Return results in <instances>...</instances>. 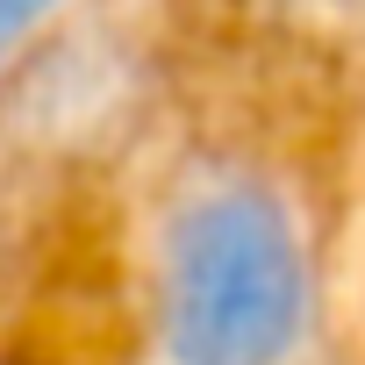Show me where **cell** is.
Instances as JSON below:
<instances>
[{
	"label": "cell",
	"instance_id": "1",
	"mask_svg": "<svg viewBox=\"0 0 365 365\" xmlns=\"http://www.w3.org/2000/svg\"><path fill=\"white\" fill-rule=\"evenodd\" d=\"M165 358L294 365L315 329V258L294 208L258 179H215L165 222Z\"/></svg>",
	"mask_w": 365,
	"mask_h": 365
},
{
	"label": "cell",
	"instance_id": "2",
	"mask_svg": "<svg viewBox=\"0 0 365 365\" xmlns=\"http://www.w3.org/2000/svg\"><path fill=\"white\" fill-rule=\"evenodd\" d=\"M51 8H58V0H0V58H8V51H15Z\"/></svg>",
	"mask_w": 365,
	"mask_h": 365
}]
</instances>
